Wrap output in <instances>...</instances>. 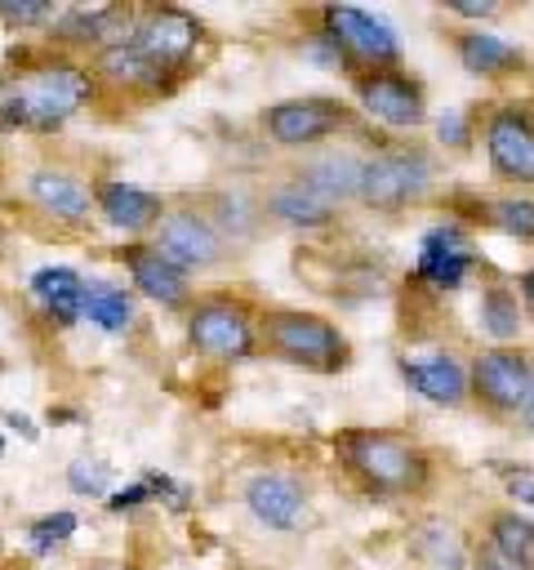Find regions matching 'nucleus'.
Segmentation results:
<instances>
[{
	"label": "nucleus",
	"mask_w": 534,
	"mask_h": 570,
	"mask_svg": "<svg viewBox=\"0 0 534 570\" xmlns=\"http://www.w3.org/2000/svg\"><path fill=\"white\" fill-rule=\"evenodd\" d=\"M338 459L374 494H418L427 485V459L378 428H347L338 436Z\"/></svg>",
	"instance_id": "f257e3e1"
},
{
	"label": "nucleus",
	"mask_w": 534,
	"mask_h": 570,
	"mask_svg": "<svg viewBox=\"0 0 534 570\" xmlns=\"http://www.w3.org/2000/svg\"><path fill=\"white\" fill-rule=\"evenodd\" d=\"M263 343L271 356H280L285 365L312 370V374H338L347 365V338L329 316L316 312H298V307H271L263 321Z\"/></svg>",
	"instance_id": "f03ea898"
},
{
	"label": "nucleus",
	"mask_w": 534,
	"mask_h": 570,
	"mask_svg": "<svg viewBox=\"0 0 534 570\" xmlns=\"http://www.w3.org/2000/svg\"><path fill=\"white\" fill-rule=\"evenodd\" d=\"M432 183V160L414 147H383L374 156H360V178H356V200L383 214H396L414 200H423Z\"/></svg>",
	"instance_id": "7ed1b4c3"
},
{
	"label": "nucleus",
	"mask_w": 534,
	"mask_h": 570,
	"mask_svg": "<svg viewBox=\"0 0 534 570\" xmlns=\"http://www.w3.org/2000/svg\"><path fill=\"white\" fill-rule=\"evenodd\" d=\"M187 343L214 361H245L258 347L254 316L231 298H205L187 316Z\"/></svg>",
	"instance_id": "20e7f679"
},
{
	"label": "nucleus",
	"mask_w": 534,
	"mask_h": 570,
	"mask_svg": "<svg viewBox=\"0 0 534 570\" xmlns=\"http://www.w3.org/2000/svg\"><path fill=\"white\" fill-rule=\"evenodd\" d=\"M320 22H325V36L347 58H356L374 71H387L400 58V36L383 13H369V9H356V4H325Z\"/></svg>",
	"instance_id": "39448f33"
},
{
	"label": "nucleus",
	"mask_w": 534,
	"mask_h": 570,
	"mask_svg": "<svg viewBox=\"0 0 534 570\" xmlns=\"http://www.w3.org/2000/svg\"><path fill=\"white\" fill-rule=\"evenodd\" d=\"M31 116V129H58L67 116H76L89 98H93V80L89 71L71 67V62H49L40 71H31V80L18 89Z\"/></svg>",
	"instance_id": "423d86ee"
},
{
	"label": "nucleus",
	"mask_w": 534,
	"mask_h": 570,
	"mask_svg": "<svg viewBox=\"0 0 534 570\" xmlns=\"http://www.w3.org/2000/svg\"><path fill=\"white\" fill-rule=\"evenodd\" d=\"M530 383H534V361L521 347H490L467 365L472 396L494 414H521Z\"/></svg>",
	"instance_id": "0eeeda50"
},
{
	"label": "nucleus",
	"mask_w": 534,
	"mask_h": 570,
	"mask_svg": "<svg viewBox=\"0 0 534 570\" xmlns=\"http://www.w3.org/2000/svg\"><path fill=\"white\" fill-rule=\"evenodd\" d=\"M343 125H347V107L338 98H320V94L285 98L263 111V129L276 147H312V142H325L329 134H338Z\"/></svg>",
	"instance_id": "6e6552de"
},
{
	"label": "nucleus",
	"mask_w": 534,
	"mask_h": 570,
	"mask_svg": "<svg viewBox=\"0 0 534 570\" xmlns=\"http://www.w3.org/2000/svg\"><path fill=\"white\" fill-rule=\"evenodd\" d=\"M151 245L169 263H178L187 276L191 272H205V267H214L222 258L218 227L209 223V214H196V209H165V218L151 232Z\"/></svg>",
	"instance_id": "1a4fd4ad"
},
{
	"label": "nucleus",
	"mask_w": 534,
	"mask_h": 570,
	"mask_svg": "<svg viewBox=\"0 0 534 570\" xmlns=\"http://www.w3.org/2000/svg\"><path fill=\"white\" fill-rule=\"evenodd\" d=\"M356 94H360V107H365L378 125H387V129H414V125H423V120H427L423 85H418L414 76L396 71V67L360 76Z\"/></svg>",
	"instance_id": "9d476101"
},
{
	"label": "nucleus",
	"mask_w": 534,
	"mask_h": 570,
	"mask_svg": "<svg viewBox=\"0 0 534 570\" xmlns=\"http://www.w3.org/2000/svg\"><path fill=\"white\" fill-rule=\"evenodd\" d=\"M485 156L498 178L534 183V120L525 107H498L485 120Z\"/></svg>",
	"instance_id": "9b49d317"
},
{
	"label": "nucleus",
	"mask_w": 534,
	"mask_h": 570,
	"mask_svg": "<svg viewBox=\"0 0 534 570\" xmlns=\"http://www.w3.org/2000/svg\"><path fill=\"white\" fill-rule=\"evenodd\" d=\"M476 263V245L472 236L458 227V223H436L423 240H418V263H414V276L432 289H458L467 281Z\"/></svg>",
	"instance_id": "f8f14e48"
},
{
	"label": "nucleus",
	"mask_w": 534,
	"mask_h": 570,
	"mask_svg": "<svg viewBox=\"0 0 534 570\" xmlns=\"http://www.w3.org/2000/svg\"><path fill=\"white\" fill-rule=\"evenodd\" d=\"M134 45L160 67V71H178L196 45H200V22L187 9H151L138 18L134 27Z\"/></svg>",
	"instance_id": "ddd939ff"
},
{
	"label": "nucleus",
	"mask_w": 534,
	"mask_h": 570,
	"mask_svg": "<svg viewBox=\"0 0 534 570\" xmlns=\"http://www.w3.org/2000/svg\"><path fill=\"white\" fill-rule=\"evenodd\" d=\"M245 508L267 530H294L307 512V490L289 472H258L245 481Z\"/></svg>",
	"instance_id": "4468645a"
},
{
	"label": "nucleus",
	"mask_w": 534,
	"mask_h": 570,
	"mask_svg": "<svg viewBox=\"0 0 534 570\" xmlns=\"http://www.w3.org/2000/svg\"><path fill=\"white\" fill-rule=\"evenodd\" d=\"M125 263H129V276H134V289L147 294L151 303L160 307H182L191 298V276L169 263L156 245H129L125 249Z\"/></svg>",
	"instance_id": "2eb2a0df"
},
{
	"label": "nucleus",
	"mask_w": 534,
	"mask_h": 570,
	"mask_svg": "<svg viewBox=\"0 0 534 570\" xmlns=\"http://www.w3.org/2000/svg\"><path fill=\"white\" fill-rule=\"evenodd\" d=\"M400 379L432 405H463L467 401V365L449 352H436V356H405L400 365Z\"/></svg>",
	"instance_id": "dca6fc26"
},
{
	"label": "nucleus",
	"mask_w": 534,
	"mask_h": 570,
	"mask_svg": "<svg viewBox=\"0 0 534 570\" xmlns=\"http://www.w3.org/2000/svg\"><path fill=\"white\" fill-rule=\"evenodd\" d=\"M27 196H31L44 214H53V218H62V223H85V218H89V187H85V178L71 174V169H58V165L31 169V174H27Z\"/></svg>",
	"instance_id": "f3484780"
},
{
	"label": "nucleus",
	"mask_w": 534,
	"mask_h": 570,
	"mask_svg": "<svg viewBox=\"0 0 534 570\" xmlns=\"http://www.w3.org/2000/svg\"><path fill=\"white\" fill-rule=\"evenodd\" d=\"M263 209H267L276 223H285V227H329V223L338 218V205H334L325 191H316L303 174L276 183V187L267 191V205H263Z\"/></svg>",
	"instance_id": "a211bd4d"
},
{
	"label": "nucleus",
	"mask_w": 534,
	"mask_h": 570,
	"mask_svg": "<svg viewBox=\"0 0 534 570\" xmlns=\"http://www.w3.org/2000/svg\"><path fill=\"white\" fill-rule=\"evenodd\" d=\"M98 214L116 227V232H156V223L165 218V200L156 196V191H142V187H134V183H120V178H111V183H102V191H98Z\"/></svg>",
	"instance_id": "6ab92c4d"
},
{
	"label": "nucleus",
	"mask_w": 534,
	"mask_h": 570,
	"mask_svg": "<svg viewBox=\"0 0 534 570\" xmlns=\"http://www.w3.org/2000/svg\"><path fill=\"white\" fill-rule=\"evenodd\" d=\"M31 294L40 298L44 316L58 330H67V325H76L85 316V276L71 272V267H40L31 276Z\"/></svg>",
	"instance_id": "aec40b11"
},
{
	"label": "nucleus",
	"mask_w": 534,
	"mask_h": 570,
	"mask_svg": "<svg viewBox=\"0 0 534 570\" xmlns=\"http://www.w3.org/2000/svg\"><path fill=\"white\" fill-rule=\"evenodd\" d=\"M454 49H458V62L472 76H507V71H516L525 62V53L512 40L494 36V31H463L454 40Z\"/></svg>",
	"instance_id": "412c9836"
},
{
	"label": "nucleus",
	"mask_w": 534,
	"mask_h": 570,
	"mask_svg": "<svg viewBox=\"0 0 534 570\" xmlns=\"http://www.w3.org/2000/svg\"><path fill=\"white\" fill-rule=\"evenodd\" d=\"M98 71L107 76V80H116V85H129V89H156L169 71H160L134 40H125V45H111V49H98Z\"/></svg>",
	"instance_id": "4be33fe9"
},
{
	"label": "nucleus",
	"mask_w": 534,
	"mask_h": 570,
	"mask_svg": "<svg viewBox=\"0 0 534 570\" xmlns=\"http://www.w3.org/2000/svg\"><path fill=\"white\" fill-rule=\"evenodd\" d=\"M490 548L512 570H534V521L525 512H494V521H490Z\"/></svg>",
	"instance_id": "5701e85b"
},
{
	"label": "nucleus",
	"mask_w": 534,
	"mask_h": 570,
	"mask_svg": "<svg viewBox=\"0 0 534 570\" xmlns=\"http://www.w3.org/2000/svg\"><path fill=\"white\" fill-rule=\"evenodd\" d=\"M85 321L98 325L102 334H120L134 321V294L111 281H89L85 285Z\"/></svg>",
	"instance_id": "b1692460"
},
{
	"label": "nucleus",
	"mask_w": 534,
	"mask_h": 570,
	"mask_svg": "<svg viewBox=\"0 0 534 570\" xmlns=\"http://www.w3.org/2000/svg\"><path fill=\"white\" fill-rule=\"evenodd\" d=\"M414 552L432 566V570H467V548L463 534L449 521H423L414 534Z\"/></svg>",
	"instance_id": "393cba45"
},
{
	"label": "nucleus",
	"mask_w": 534,
	"mask_h": 570,
	"mask_svg": "<svg viewBox=\"0 0 534 570\" xmlns=\"http://www.w3.org/2000/svg\"><path fill=\"white\" fill-rule=\"evenodd\" d=\"M303 178L316 187V191H325L338 209L347 205V200H356V178H360V156H320V160H312L307 169H303Z\"/></svg>",
	"instance_id": "a878e982"
},
{
	"label": "nucleus",
	"mask_w": 534,
	"mask_h": 570,
	"mask_svg": "<svg viewBox=\"0 0 534 570\" xmlns=\"http://www.w3.org/2000/svg\"><path fill=\"white\" fill-rule=\"evenodd\" d=\"M258 218H263V205H258L245 187L222 191V196L214 200V214H209V223L218 227V236H231V240L254 236V232H258Z\"/></svg>",
	"instance_id": "bb28decb"
},
{
	"label": "nucleus",
	"mask_w": 534,
	"mask_h": 570,
	"mask_svg": "<svg viewBox=\"0 0 534 570\" xmlns=\"http://www.w3.org/2000/svg\"><path fill=\"white\" fill-rule=\"evenodd\" d=\"M476 316H481V330H485L498 347H507V343L521 334V303H516V294H512L507 285H485Z\"/></svg>",
	"instance_id": "cd10ccee"
},
{
	"label": "nucleus",
	"mask_w": 534,
	"mask_h": 570,
	"mask_svg": "<svg viewBox=\"0 0 534 570\" xmlns=\"http://www.w3.org/2000/svg\"><path fill=\"white\" fill-rule=\"evenodd\" d=\"M485 218H490V227H498L503 236L534 240V200H530V196H503V200H490V205H485Z\"/></svg>",
	"instance_id": "c85d7f7f"
},
{
	"label": "nucleus",
	"mask_w": 534,
	"mask_h": 570,
	"mask_svg": "<svg viewBox=\"0 0 534 570\" xmlns=\"http://www.w3.org/2000/svg\"><path fill=\"white\" fill-rule=\"evenodd\" d=\"M76 525H80V521H76V512H67V508H62V512L40 517V521L31 525V552H40V557H44V552L62 548V543L76 534Z\"/></svg>",
	"instance_id": "c756f323"
},
{
	"label": "nucleus",
	"mask_w": 534,
	"mask_h": 570,
	"mask_svg": "<svg viewBox=\"0 0 534 570\" xmlns=\"http://www.w3.org/2000/svg\"><path fill=\"white\" fill-rule=\"evenodd\" d=\"M67 485H71V494H89V499H98V494L111 490V468H107L102 459H71V468H67Z\"/></svg>",
	"instance_id": "7c9ffc66"
},
{
	"label": "nucleus",
	"mask_w": 534,
	"mask_h": 570,
	"mask_svg": "<svg viewBox=\"0 0 534 570\" xmlns=\"http://www.w3.org/2000/svg\"><path fill=\"white\" fill-rule=\"evenodd\" d=\"M0 18L9 27H44L53 18V0H0Z\"/></svg>",
	"instance_id": "2f4dec72"
},
{
	"label": "nucleus",
	"mask_w": 534,
	"mask_h": 570,
	"mask_svg": "<svg viewBox=\"0 0 534 570\" xmlns=\"http://www.w3.org/2000/svg\"><path fill=\"white\" fill-rule=\"evenodd\" d=\"M436 138H441L445 147H454V151H463V147L472 142V134H467V116H463L458 107H445V111L436 116Z\"/></svg>",
	"instance_id": "473e14b6"
},
{
	"label": "nucleus",
	"mask_w": 534,
	"mask_h": 570,
	"mask_svg": "<svg viewBox=\"0 0 534 570\" xmlns=\"http://www.w3.org/2000/svg\"><path fill=\"white\" fill-rule=\"evenodd\" d=\"M498 476H503V485H507V494L521 503V508H530L534 512V468H512V463H503L498 468Z\"/></svg>",
	"instance_id": "72a5a7b5"
},
{
	"label": "nucleus",
	"mask_w": 534,
	"mask_h": 570,
	"mask_svg": "<svg viewBox=\"0 0 534 570\" xmlns=\"http://www.w3.org/2000/svg\"><path fill=\"white\" fill-rule=\"evenodd\" d=\"M147 499H151V485H147V481H134V485L107 494V508H111V512H134V508H142Z\"/></svg>",
	"instance_id": "f704fd0d"
},
{
	"label": "nucleus",
	"mask_w": 534,
	"mask_h": 570,
	"mask_svg": "<svg viewBox=\"0 0 534 570\" xmlns=\"http://www.w3.org/2000/svg\"><path fill=\"white\" fill-rule=\"evenodd\" d=\"M142 481L151 485V494H165V499H169V508H187V485H178V481H169L165 472H147Z\"/></svg>",
	"instance_id": "c9c22d12"
},
{
	"label": "nucleus",
	"mask_w": 534,
	"mask_h": 570,
	"mask_svg": "<svg viewBox=\"0 0 534 570\" xmlns=\"http://www.w3.org/2000/svg\"><path fill=\"white\" fill-rule=\"evenodd\" d=\"M445 9L458 13V18H490L498 4L494 0H445Z\"/></svg>",
	"instance_id": "e433bc0d"
},
{
	"label": "nucleus",
	"mask_w": 534,
	"mask_h": 570,
	"mask_svg": "<svg viewBox=\"0 0 534 570\" xmlns=\"http://www.w3.org/2000/svg\"><path fill=\"white\" fill-rule=\"evenodd\" d=\"M521 303H525V312L534 316V267L521 276Z\"/></svg>",
	"instance_id": "4c0bfd02"
},
{
	"label": "nucleus",
	"mask_w": 534,
	"mask_h": 570,
	"mask_svg": "<svg viewBox=\"0 0 534 570\" xmlns=\"http://www.w3.org/2000/svg\"><path fill=\"white\" fill-rule=\"evenodd\" d=\"M4 419H9V423H13V428H18L22 436H27V441H36V423H31L27 414H4Z\"/></svg>",
	"instance_id": "58836bf2"
},
{
	"label": "nucleus",
	"mask_w": 534,
	"mask_h": 570,
	"mask_svg": "<svg viewBox=\"0 0 534 570\" xmlns=\"http://www.w3.org/2000/svg\"><path fill=\"white\" fill-rule=\"evenodd\" d=\"M516 419H521V423L534 432V383H530V392H525V405H521V414H516Z\"/></svg>",
	"instance_id": "ea45409f"
},
{
	"label": "nucleus",
	"mask_w": 534,
	"mask_h": 570,
	"mask_svg": "<svg viewBox=\"0 0 534 570\" xmlns=\"http://www.w3.org/2000/svg\"><path fill=\"white\" fill-rule=\"evenodd\" d=\"M472 570H512V566H507V561H498L494 552H485V557H476V566H472Z\"/></svg>",
	"instance_id": "a19ab883"
},
{
	"label": "nucleus",
	"mask_w": 534,
	"mask_h": 570,
	"mask_svg": "<svg viewBox=\"0 0 534 570\" xmlns=\"http://www.w3.org/2000/svg\"><path fill=\"white\" fill-rule=\"evenodd\" d=\"M0 450H4V436H0Z\"/></svg>",
	"instance_id": "79ce46f5"
},
{
	"label": "nucleus",
	"mask_w": 534,
	"mask_h": 570,
	"mask_svg": "<svg viewBox=\"0 0 534 570\" xmlns=\"http://www.w3.org/2000/svg\"><path fill=\"white\" fill-rule=\"evenodd\" d=\"M0 370H4V361H0Z\"/></svg>",
	"instance_id": "37998d69"
}]
</instances>
